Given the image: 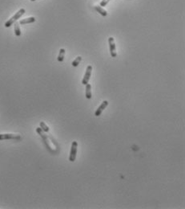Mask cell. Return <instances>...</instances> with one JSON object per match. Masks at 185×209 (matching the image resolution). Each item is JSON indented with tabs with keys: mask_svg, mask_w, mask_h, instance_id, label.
<instances>
[{
	"mask_svg": "<svg viewBox=\"0 0 185 209\" xmlns=\"http://www.w3.org/2000/svg\"><path fill=\"white\" fill-rule=\"evenodd\" d=\"M25 11H26L25 9H23V8L20 9V11H18L16 14L14 15V16L11 17L10 20H7V21L5 23V25L4 26H5L6 28H10V27H11V26L12 25L13 23H14L16 22L17 20L20 19V17L22 16L23 15L25 14Z\"/></svg>",
	"mask_w": 185,
	"mask_h": 209,
	"instance_id": "6da1fadb",
	"label": "cell"
},
{
	"mask_svg": "<svg viewBox=\"0 0 185 209\" xmlns=\"http://www.w3.org/2000/svg\"><path fill=\"white\" fill-rule=\"evenodd\" d=\"M77 148H78V142L76 141L72 142V148H71V153L69 155V161L70 162H74L76 159V154H77Z\"/></svg>",
	"mask_w": 185,
	"mask_h": 209,
	"instance_id": "7a4b0ae2",
	"label": "cell"
},
{
	"mask_svg": "<svg viewBox=\"0 0 185 209\" xmlns=\"http://www.w3.org/2000/svg\"><path fill=\"white\" fill-rule=\"evenodd\" d=\"M36 132L38 133V134L40 135V137H41L42 138H43V142H44L45 145L47 146V149L49 150V151H51V152H52L51 151V146L50 145H49V141H48V138H47V136L45 134V132L43 130H42L40 127H38V128H36Z\"/></svg>",
	"mask_w": 185,
	"mask_h": 209,
	"instance_id": "3957f363",
	"label": "cell"
},
{
	"mask_svg": "<svg viewBox=\"0 0 185 209\" xmlns=\"http://www.w3.org/2000/svg\"><path fill=\"white\" fill-rule=\"evenodd\" d=\"M108 42H109V47H110L111 56H112L113 58H115L117 56V52H116V44H115V40H114L113 37H110L108 39Z\"/></svg>",
	"mask_w": 185,
	"mask_h": 209,
	"instance_id": "277c9868",
	"label": "cell"
},
{
	"mask_svg": "<svg viewBox=\"0 0 185 209\" xmlns=\"http://www.w3.org/2000/svg\"><path fill=\"white\" fill-rule=\"evenodd\" d=\"M91 72H92V66L91 65H88L87 67V69H86V73L84 74V76H83V81H82V84L86 85L87 84H88V81L90 80V77L91 76Z\"/></svg>",
	"mask_w": 185,
	"mask_h": 209,
	"instance_id": "5b68a950",
	"label": "cell"
},
{
	"mask_svg": "<svg viewBox=\"0 0 185 209\" xmlns=\"http://www.w3.org/2000/svg\"><path fill=\"white\" fill-rule=\"evenodd\" d=\"M21 138V137L20 135H16V134H0V141L2 140H9V139H15L19 140Z\"/></svg>",
	"mask_w": 185,
	"mask_h": 209,
	"instance_id": "8992f818",
	"label": "cell"
},
{
	"mask_svg": "<svg viewBox=\"0 0 185 209\" xmlns=\"http://www.w3.org/2000/svg\"><path fill=\"white\" fill-rule=\"evenodd\" d=\"M108 106V100H103V101L102 102V104L100 106V107L96 109V111H95V116H96V117L100 116V114H102L103 111L106 109V107H107Z\"/></svg>",
	"mask_w": 185,
	"mask_h": 209,
	"instance_id": "52a82bcc",
	"label": "cell"
},
{
	"mask_svg": "<svg viewBox=\"0 0 185 209\" xmlns=\"http://www.w3.org/2000/svg\"><path fill=\"white\" fill-rule=\"evenodd\" d=\"M34 22H35V17H30V18H26V19L21 20L19 23L23 25V24H27V23H31Z\"/></svg>",
	"mask_w": 185,
	"mask_h": 209,
	"instance_id": "ba28073f",
	"label": "cell"
},
{
	"mask_svg": "<svg viewBox=\"0 0 185 209\" xmlns=\"http://www.w3.org/2000/svg\"><path fill=\"white\" fill-rule=\"evenodd\" d=\"M85 96L87 99H91V97H92V94H91V85L90 84H86Z\"/></svg>",
	"mask_w": 185,
	"mask_h": 209,
	"instance_id": "9c48e42d",
	"label": "cell"
},
{
	"mask_svg": "<svg viewBox=\"0 0 185 209\" xmlns=\"http://www.w3.org/2000/svg\"><path fill=\"white\" fill-rule=\"evenodd\" d=\"M95 9L99 13H100L102 16H107L108 15V12H107V11L106 10H104V9L103 8V7H100V6H95L94 7Z\"/></svg>",
	"mask_w": 185,
	"mask_h": 209,
	"instance_id": "30bf717a",
	"label": "cell"
},
{
	"mask_svg": "<svg viewBox=\"0 0 185 209\" xmlns=\"http://www.w3.org/2000/svg\"><path fill=\"white\" fill-rule=\"evenodd\" d=\"M14 34L16 36H21V31H20V23L18 22L14 23Z\"/></svg>",
	"mask_w": 185,
	"mask_h": 209,
	"instance_id": "8fae6325",
	"label": "cell"
},
{
	"mask_svg": "<svg viewBox=\"0 0 185 209\" xmlns=\"http://www.w3.org/2000/svg\"><path fill=\"white\" fill-rule=\"evenodd\" d=\"M64 56H65V49H64V48H61L60 50H59V54L58 56V61H64Z\"/></svg>",
	"mask_w": 185,
	"mask_h": 209,
	"instance_id": "7c38bea8",
	"label": "cell"
},
{
	"mask_svg": "<svg viewBox=\"0 0 185 209\" xmlns=\"http://www.w3.org/2000/svg\"><path fill=\"white\" fill-rule=\"evenodd\" d=\"M81 60H82V57H81V56H78L77 58L75 59V60H74V61L72 62V65L73 67H77L78 65L79 64Z\"/></svg>",
	"mask_w": 185,
	"mask_h": 209,
	"instance_id": "4fadbf2b",
	"label": "cell"
},
{
	"mask_svg": "<svg viewBox=\"0 0 185 209\" xmlns=\"http://www.w3.org/2000/svg\"><path fill=\"white\" fill-rule=\"evenodd\" d=\"M39 125H40V128L44 131V132H46V133H47V132H49V127H48L43 122H41L39 123Z\"/></svg>",
	"mask_w": 185,
	"mask_h": 209,
	"instance_id": "5bb4252c",
	"label": "cell"
},
{
	"mask_svg": "<svg viewBox=\"0 0 185 209\" xmlns=\"http://www.w3.org/2000/svg\"><path fill=\"white\" fill-rule=\"evenodd\" d=\"M110 0H103L102 2L100 3V7H105L108 3H109Z\"/></svg>",
	"mask_w": 185,
	"mask_h": 209,
	"instance_id": "9a60e30c",
	"label": "cell"
},
{
	"mask_svg": "<svg viewBox=\"0 0 185 209\" xmlns=\"http://www.w3.org/2000/svg\"><path fill=\"white\" fill-rule=\"evenodd\" d=\"M30 1H32V2H34V1H35V0H30Z\"/></svg>",
	"mask_w": 185,
	"mask_h": 209,
	"instance_id": "2e32d148",
	"label": "cell"
}]
</instances>
